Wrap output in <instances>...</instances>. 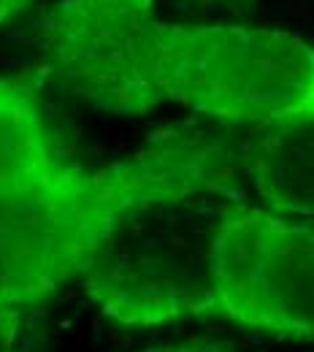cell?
<instances>
[{"label":"cell","mask_w":314,"mask_h":352,"mask_svg":"<svg viewBox=\"0 0 314 352\" xmlns=\"http://www.w3.org/2000/svg\"><path fill=\"white\" fill-rule=\"evenodd\" d=\"M16 320H19V314H0V352H5V347H8V339H11Z\"/></svg>","instance_id":"ba28073f"},{"label":"cell","mask_w":314,"mask_h":352,"mask_svg":"<svg viewBox=\"0 0 314 352\" xmlns=\"http://www.w3.org/2000/svg\"><path fill=\"white\" fill-rule=\"evenodd\" d=\"M33 3H38V0H0V25H3V22H8L14 14H19V11L30 8Z\"/></svg>","instance_id":"52a82bcc"},{"label":"cell","mask_w":314,"mask_h":352,"mask_svg":"<svg viewBox=\"0 0 314 352\" xmlns=\"http://www.w3.org/2000/svg\"><path fill=\"white\" fill-rule=\"evenodd\" d=\"M209 285L214 314L276 339H312V220L225 201L209 247Z\"/></svg>","instance_id":"277c9868"},{"label":"cell","mask_w":314,"mask_h":352,"mask_svg":"<svg viewBox=\"0 0 314 352\" xmlns=\"http://www.w3.org/2000/svg\"><path fill=\"white\" fill-rule=\"evenodd\" d=\"M225 182L223 144L181 131L157 133L109 166L68 160L36 87L0 76V314H22L82 279L138 212Z\"/></svg>","instance_id":"7a4b0ae2"},{"label":"cell","mask_w":314,"mask_h":352,"mask_svg":"<svg viewBox=\"0 0 314 352\" xmlns=\"http://www.w3.org/2000/svg\"><path fill=\"white\" fill-rule=\"evenodd\" d=\"M247 157L249 174L263 198V206L312 220V117L271 125Z\"/></svg>","instance_id":"5b68a950"},{"label":"cell","mask_w":314,"mask_h":352,"mask_svg":"<svg viewBox=\"0 0 314 352\" xmlns=\"http://www.w3.org/2000/svg\"><path fill=\"white\" fill-rule=\"evenodd\" d=\"M223 187L160 201L125 222L85 271L92 304L122 325L149 328L214 314L209 247Z\"/></svg>","instance_id":"3957f363"},{"label":"cell","mask_w":314,"mask_h":352,"mask_svg":"<svg viewBox=\"0 0 314 352\" xmlns=\"http://www.w3.org/2000/svg\"><path fill=\"white\" fill-rule=\"evenodd\" d=\"M38 36L49 68L114 114L181 106L255 128L314 117V52L287 30L171 22L155 0H57Z\"/></svg>","instance_id":"6da1fadb"},{"label":"cell","mask_w":314,"mask_h":352,"mask_svg":"<svg viewBox=\"0 0 314 352\" xmlns=\"http://www.w3.org/2000/svg\"><path fill=\"white\" fill-rule=\"evenodd\" d=\"M141 352H225L217 344H209V342H181V344H163V347H149V350Z\"/></svg>","instance_id":"8992f818"}]
</instances>
